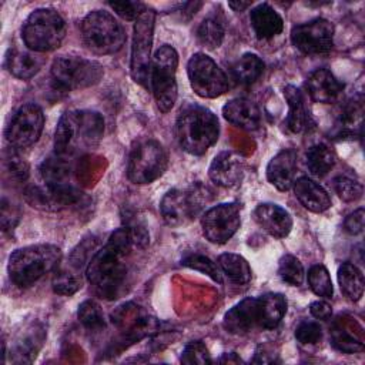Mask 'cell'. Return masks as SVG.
<instances>
[{
  "label": "cell",
  "instance_id": "obj_1",
  "mask_svg": "<svg viewBox=\"0 0 365 365\" xmlns=\"http://www.w3.org/2000/svg\"><path fill=\"white\" fill-rule=\"evenodd\" d=\"M104 120L91 110L66 111L56 127L54 151L64 158L94 148L103 138Z\"/></svg>",
  "mask_w": 365,
  "mask_h": 365
},
{
  "label": "cell",
  "instance_id": "obj_2",
  "mask_svg": "<svg viewBox=\"0 0 365 365\" xmlns=\"http://www.w3.org/2000/svg\"><path fill=\"white\" fill-rule=\"evenodd\" d=\"M175 131L184 151L192 155H201L217 143L220 124L212 111L202 106L192 104L180 111Z\"/></svg>",
  "mask_w": 365,
  "mask_h": 365
},
{
  "label": "cell",
  "instance_id": "obj_3",
  "mask_svg": "<svg viewBox=\"0 0 365 365\" xmlns=\"http://www.w3.org/2000/svg\"><path fill=\"white\" fill-rule=\"evenodd\" d=\"M61 259V251L51 244H36L16 250L9 258L10 279L20 288L36 284L51 272Z\"/></svg>",
  "mask_w": 365,
  "mask_h": 365
},
{
  "label": "cell",
  "instance_id": "obj_4",
  "mask_svg": "<svg viewBox=\"0 0 365 365\" xmlns=\"http://www.w3.org/2000/svg\"><path fill=\"white\" fill-rule=\"evenodd\" d=\"M125 255L118 252L110 244L96 251L86 269L88 282L94 287L97 295L104 299H115L124 292L127 279Z\"/></svg>",
  "mask_w": 365,
  "mask_h": 365
},
{
  "label": "cell",
  "instance_id": "obj_5",
  "mask_svg": "<svg viewBox=\"0 0 365 365\" xmlns=\"http://www.w3.org/2000/svg\"><path fill=\"white\" fill-rule=\"evenodd\" d=\"M66 21L53 9H37L21 27V38L29 50L46 53L57 48L66 37Z\"/></svg>",
  "mask_w": 365,
  "mask_h": 365
},
{
  "label": "cell",
  "instance_id": "obj_6",
  "mask_svg": "<svg viewBox=\"0 0 365 365\" xmlns=\"http://www.w3.org/2000/svg\"><path fill=\"white\" fill-rule=\"evenodd\" d=\"M84 46L94 54L117 53L125 43V33L117 19L108 11L94 10L81 21Z\"/></svg>",
  "mask_w": 365,
  "mask_h": 365
},
{
  "label": "cell",
  "instance_id": "obj_7",
  "mask_svg": "<svg viewBox=\"0 0 365 365\" xmlns=\"http://www.w3.org/2000/svg\"><path fill=\"white\" fill-rule=\"evenodd\" d=\"M178 54L174 47L164 44L153 57L151 61V88L161 113H168L177 101V73Z\"/></svg>",
  "mask_w": 365,
  "mask_h": 365
},
{
  "label": "cell",
  "instance_id": "obj_8",
  "mask_svg": "<svg viewBox=\"0 0 365 365\" xmlns=\"http://www.w3.org/2000/svg\"><path fill=\"white\" fill-rule=\"evenodd\" d=\"M167 165L168 154L163 144L153 138H144L130 153L127 177L134 184H150L164 174Z\"/></svg>",
  "mask_w": 365,
  "mask_h": 365
},
{
  "label": "cell",
  "instance_id": "obj_9",
  "mask_svg": "<svg viewBox=\"0 0 365 365\" xmlns=\"http://www.w3.org/2000/svg\"><path fill=\"white\" fill-rule=\"evenodd\" d=\"M103 74L100 63L78 56H60L51 64L54 84L66 91L91 87L101 80Z\"/></svg>",
  "mask_w": 365,
  "mask_h": 365
},
{
  "label": "cell",
  "instance_id": "obj_10",
  "mask_svg": "<svg viewBox=\"0 0 365 365\" xmlns=\"http://www.w3.org/2000/svg\"><path fill=\"white\" fill-rule=\"evenodd\" d=\"M155 13L147 9L135 21L133 29L130 73L135 83L147 86L151 71V46L154 38Z\"/></svg>",
  "mask_w": 365,
  "mask_h": 365
},
{
  "label": "cell",
  "instance_id": "obj_11",
  "mask_svg": "<svg viewBox=\"0 0 365 365\" xmlns=\"http://www.w3.org/2000/svg\"><path fill=\"white\" fill-rule=\"evenodd\" d=\"M188 80L194 93L202 98H215L230 88L227 74L207 54L195 53L187 64Z\"/></svg>",
  "mask_w": 365,
  "mask_h": 365
},
{
  "label": "cell",
  "instance_id": "obj_12",
  "mask_svg": "<svg viewBox=\"0 0 365 365\" xmlns=\"http://www.w3.org/2000/svg\"><path fill=\"white\" fill-rule=\"evenodd\" d=\"M26 201L33 207L43 211H61L78 210L87 205V195L67 184L44 187H30L24 192Z\"/></svg>",
  "mask_w": 365,
  "mask_h": 365
},
{
  "label": "cell",
  "instance_id": "obj_13",
  "mask_svg": "<svg viewBox=\"0 0 365 365\" xmlns=\"http://www.w3.org/2000/svg\"><path fill=\"white\" fill-rule=\"evenodd\" d=\"M241 208L237 202L218 204L204 212L201 227L204 237L214 244H225L240 228Z\"/></svg>",
  "mask_w": 365,
  "mask_h": 365
},
{
  "label": "cell",
  "instance_id": "obj_14",
  "mask_svg": "<svg viewBox=\"0 0 365 365\" xmlns=\"http://www.w3.org/2000/svg\"><path fill=\"white\" fill-rule=\"evenodd\" d=\"M43 127V110L37 104L29 103L21 106L14 114L10 125L7 127L6 138L13 148H26L33 145L40 138Z\"/></svg>",
  "mask_w": 365,
  "mask_h": 365
},
{
  "label": "cell",
  "instance_id": "obj_15",
  "mask_svg": "<svg viewBox=\"0 0 365 365\" xmlns=\"http://www.w3.org/2000/svg\"><path fill=\"white\" fill-rule=\"evenodd\" d=\"M334 33L335 30L331 21L327 19H314L294 26L291 41L304 54H324L334 46Z\"/></svg>",
  "mask_w": 365,
  "mask_h": 365
},
{
  "label": "cell",
  "instance_id": "obj_16",
  "mask_svg": "<svg viewBox=\"0 0 365 365\" xmlns=\"http://www.w3.org/2000/svg\"><path fill=\"white\" fill-rule=\"evenodd\" d=\"M111 319L121 331L123 336L133 342L154 335L160 331L158 319L148 315L141 307L133 302L118 307L111 314Z\"/></svg>",
  "mask_w": 365,
  "mask_h": 365
},
{
  "label": "cell",
  "instance_id": "obj_17",
  "mask_svg": "<svg viewBox=\"0 0 365 365\" xmlns=\"http://www.w3.org/2000/svg\"><path fill=\"white\" fill-rule=\"evenodd\" d=\"M245 174L244 158L234 151H221L217 154L208 168L211 181L220 187L231 188L238 185Z\"/></svg>",
  "mask_w": 365,
  "mask_h": 365
},
{
  "label": "cell",
  "instance_id": "obj_18",
  "mask_svg": "<svg viewBox=\"0 0 365 365\" xmlns=\"http://www.w3.org/2000/svg\"><path fill=\"white\" fill-rule=\"evenodd\" d=\"M224 328L230 334L242 335L254 329L257 325L259 327V305L258 298H245L234 305L224 315L222 321Z\"/></svg>",
  "mask_w": 365,
  "mask_h": 365
},
{
  "label": "cell",
  "instance_id": "obj_19",
  "mask_svg": "<svg viewBox=\"0 0 365 365\" xmlns=\"http://www.w3.org/2000/svg\"><path fill=\"white\" fill-rule=\"evenodd\" d=\"M255 222L271 237L285 238L292 228V218L287 210L274 202H262L254 210Z\"/></svg>",
  "mask_w": 365,
  "mask_h": 365
},
{
  "label": "cell",
  "instance_id": "obj_20",
  "mask_svg": "<svg viewBox=\"0 0 365 365\" xmlns=\"http://www.w3.org/2000/svg\"><path fill=\"white\" fill-rule=\"evenodd\" d=\"M160 211L165 224L171 227L181 225L195 217L188 192L177 188L164 194L160 202Z\"/></svg>",
  "mask_w": 365,
  "mask_h": 365
},
{
  "label": "cell",
  "instance_id": "obj_21",
  "mask_svg": "<svg viewBox=\"0 0 365 365\" xmlns=\"http://www.w3.org/2000/svg\"><path fill=\"white\" fill-rule=\"evenodd\" d=\"M297 173V153L294 150H282L275 154L267 165L268 181L279 191L292 187Z\"/></svg>",
  "mask_w": 365,
  "mask_h": 365
},
{
  "label": "cell",
  "instance_id": "obj_22",
  "mask_svg": "<svg viewBox=\"0 0 365 365\" xmlns=\"http://www.w3.org/2000/svg\"><path fill=\"white\" fill-rule=\"evenodd\" d=\"M224 118L244 130H257L261 125V111L248 98H232L222 107Z\"/></svg>",
  "mask_w": 365,
  "mask_h": 365
},
{
  "label": "cell",
  "instance_id": "obj_23",
  "mask_svg": "<svg viewBox=\"0 0 365 365\" xmlns=\"http://www.w3.org/2000/svg\"><path fill=\"white\" fill-rule=\"evenodd\" d=\"M307 88L314 101L329 104L336 101L341 96L342 84L329 70L318 68L308 77Z\"/></svg>",
  "mask_w": 365,
  "mask_h": 365
},
{
  "label": "cell",
  "instance_id": "obj_24",
  "mask_svg": "<svg viewBox=\"0 0 365 365\" xmlns=\"http://www.w3.org/2000/svg\"><path fill=\"white\" fill-rule=\"evenodd\" d=\"M295 197L311 212H324L331 207L329 194L314 180L301 177L292 184Z\"/></svg>",
  "mask_w": 365,
  "mask_h": 365
},
{
  "label": "cell",
  "instance_id": "obj_25",
  "mask_svg": "<svg viewBox=\"0 0 365 365\" xmlns=\"http://www.w3.org/2000/svg\"><path fill=\"white\" fill-rule=\"evenodd\" d=\"M250 21L255 36L259 40H268L278 36L284 29L282 17L268 4L261 3L250 11Z\"/></svg>",
  "mask_w": 365,
  "mask_h": 365
},
{
  "label": "cell",
  "instance_id": "obj_26",
  "mask_svg": "<svg viewBox=\"0 0 365 365\" xmlns=\"http://www.w3.org/2000/svg\"><path fill=\"white\" fill-rule=\"evenodd\" d=\"M44 57L40 53L31 51V50H19L11 48L7 53L6 57V66L9 71L20 78V80H29L34 77L43 67Z\"/></svg>",
  "mask_w": 365,
  "mask_h": 365
},
{
  "label": "cell",
  "instance_id": "obj_27",
  "mask_svg": "<svg viewBox=\"0 0 365 365\" xmlns=\"http://www.w3.org/2000/svg\"><path fill=\"white\" fill-rule=\"evenodd\" d=\"M44 338H46V335H44L43 328L34 327V328L27 329L24 334H21L16 339L13 349L10 351L11 361L14 364H30L36 358L38 349L41 348Z\"/></svg>",
  "mask_w": 365,
  "mask_h": 365
},
{
  "label": "cell",
  "instance_id": "obj_28",
  "mask_svg": "<svg viewBox=\"0 0 365 365\" xmlns=\"http://www.w3.org/2000/svg\"><path fill=\"white\" fill-rule=\"evenodd\" d=\"M259 305V327L274 329L287 314V299L282 294L269 292L258 298Z\"/></svg>",
  "mask_w": 365,
  "mask_h": 365
},
{
  "label": "cell",
  "instance_id": "obj_29",
  "mask_svg": "<svg viewBox=\"0 0 365 365\" xmlns=\"http://www.w3.org/2000/svg\"><path fill=\"white\" fill-rule=\"evenodd\" d=\"M284 97L288 103V117H287V127L292 133H301L308 127V114L304 106V98L301 91L295 86H285Z\"/></svg>",
  "mask_w": 365,
  "mask_h": 365
},
{
  "label": "cell",
  "instance_id": "obj_30",
  "mask_svg": "<svg viewBox=\"0 0 365 365\" xmlns=\"http://www.w3.org/2000/svg\"><path fill=\"white\" fill-rule=\"evenodd\" d=\"M218 267L235 285H245L251 281V267L247 259L238 254H221L218 257Z\"/></svg>",
  "mask_w": 365,
  "mask_h": 365
},
{
  "label": "cell",
  "instance_id": "obj_31",
  "mask_svg": "<svg viewBox=\"0 0 365 365\" xmlns=\"http://www.w3.org/2000/svg\"><path fill=\"white\" fill-rule=\"evenodd\" d=\"M338 282L342 292L351 301L361 299L364 294V275L356 265L351 262L341 264L338 268Z\"/></svg>",
  "mask_w": 365,
  "mask_h": 365
},
{
  "label": "cell",
  "instance_id": "obj_32",
  "mask_svg": "<svg viewBox=\"0 0 365 365\" xmlns=\"http://www.w3.org/2000/svg\"><path fill=\"white\" fill-rule=\"evenodd\" d=\"M224 36H225V24H224V20L217 14H211L205 17L197 29L198 43L211 50L221 46Z\"/></svg>",
  "mask_w": 365,
  "mask_h": 365
},
{
  "label": "cell",
  "instance_id": "obj_33",
  "mask_svg": "<svg viewBox=\"0 0 365 365\" xmlns=\"http://www.w3.org/2000/svg\"><path fill=\"white\" fill-rule=\"evenodd\" d=\"M336 155L334 150L324 143L315 144L307 151V165L315 177L327 175L334 167Z\"/></svg>",
  "mask_w": 365,
  "mask_h": 365
},
{
  "label": "cell",
  "instance_id": "obj_34",
  "mask_svg": "<svg viewBox=\"0 0 365 365\" xmlns=\"http://www.w3.org/2000/svg\"><path fill=\"white\" fill-rule=\"evenodd\" d=\"M40 175L44 181V184L48 185H60L66 184V181L70 178L71 165L67 158L61 155H53L44 160L38 168Z\"/></svg>",
  "mask_w": 365,
  "mask_h": 365
},
{
  "label": "cell",
  "instance_id": "obj_35",
  "mask_svg": "<svg viewBox=\"0 0 365 365\" xmlns=\"http://www.w3.org/2000/svg\"><path fill=\"white\" fill-rule=\"evenodd\" d=\"M264 61L254 53H245L232 66L234 77L242 84H251L257 81L264 71Z\"/></svg>",
  "mask_w": 365,
  "mask_h": 365
},
{
  "label": "cell",
  "instance_id": "obj_36",
  "mask_svg": "<svg viewBox=\"0 0 365 365\" xmlns=\"http://www.w3.org/2000/svg\"><path fill=\"white\" fill-rule=\"evenodd\" d=\"M77 318L80 321V324L88 329V331H101L106 327V319H104V314L101 307L93 301V299H87L84 301L77 311Z\"/></svg>",
  "mask_w": 365,
  "mask_h": 365
},
{
  "label": "cell",
  "instance_id": "obj_37",
  "mask_svg": "<svg viewBox=\"0 0 365 365\" xmlns=\"http://www.w3.org/2000/svg\"><path fill=\"white\" fill-rule=\"evenodd\" d=\"M308 285L312 289V292L321 298H331L334 294V285L329 277L328 269L321 265L317 264L314 267L309 268L308 271Z\"/></svg>",
  "mask_w": 365,
  "mask_h": 365
},
{
  "label": "cell",
  "instance_id": "obj_38",
  "mask_svg": "<svg viewBox=\"0 0 365 365\" xmlns=\"http://www.w3.org/2000/svg\"><path fill=\"white\" fill-rule=\"evenodd\" d=\"M278 275L284 282L298 287L304 281V267L297 257L287 254L279 259Z\"/></svg>",
  "mask_w": 365,
  "mask_h": 365
},
{
  "label": "cell",
  "instance_id": "obj_39",
  "mask_svg": "<svg viewBox=\"0 0 365 365\" xmlns=\"http://www.w3.org/2000/svg\"><path fill=\"white\" fill-rule=\"evenodd\" d=\"M3 165L9 177L17 182L26 181L29 177V164L19 155L16 148H9L4 151Z\"/></svg>",
  "mask_w": 365,
  "mask_h": 365
},
{
  "label": "cell",
  "instance_id": "obj_40",
  "mask_svg": "<svg viewBox=\"0 0 365 365\" xmlns=\"http://www.w3.org/2000/svg\"><path fill=\"white\" fill-rule=\"evenodd\" d=\"M182 265L191 268V269H195V271H200L205 275H208L211 279H214L215 282H221L222 278H221V269L220 267L212 262L208 257L205 255H201V254H191L188 257H185L182 261H181Z\"/></svg>",
  "mask_w": 365,
  "mask_h": 365
},
{
  "label": "cell",
  "instance_id": "obj_41",
  "mask_svg": "<svg viewBox=\"0 0 365 365\" xmlns=\"http://www.w3.org/2000/svg\"><path fill=\"white\" fill-rule=\"evenodd\" d=\"M332 185H334V190L338 194V197L346 202L358 201L364 194L362 185L349 177H342V175L336 177V178H334Z\"/></svg>",
  "mask_w": 365,
  "mask_h": 365
},
{
  "label": "cell",
  "instance_id": "obj_42",
  "mask_svg": "<svg viewBox=\"0 0 365 365\" xmlns=\"http://www.w3.org/2000/svg\"><path fill=\"white\" fill-rule=\"evenodd\" d=\"M181 362L187 365H205L211 362L210 352L202 341L188 342L181 354Z\"/></svg>",
  "mask_w": 365,
  "mask_h": 365
},
{
  "label": "cell",
  "instance_id": "obj_43",
  "mask_svg": "<svg viewBox=\"0 0 365 365\" xmlns=\"http://www.w3.org/2000/svg\"><path fill=\"white\" fill-rule=\"evenodd\" d=\"M53 291L58 295H73L81 288V279L71 272L67 271H60L54 275L53 282H51Z\"/></svg>",
  "mask_w": 365,
  "mask_h": 365
},
{
  "label": "cell",
  "instance_id": "obj_44",
  "mask_svg": "<svg viewBox=\"0 0 365 365\" xmlns=\"http://www.w3.org/2000/svg\"><path fill=\"white\" fill-rule=\"evenodd\" d=\"M295 338L302 345H315L322 339V328L318 322L304 321L297 327Z\"/></svg>",
  "mask_w": 365,
  "mask_h": 365
},
{
  "label": "cell",
  "instance_id": "obj_45",
  "mask_svg": "<svg viewBox=\"0 0 365 365\" xmlns=\"http://www.w3.org/2000/svg\"><path fill=\"white\" fill-rule=\"evenodd\" d=\"M108 6L125 20H137L147 10L141 1H110Z\"/></svg>",
  "mask_w": 365,
  "mask_h": 365
},
{
  "label": "cell",
  "instance_id": "obj_46",
  "mask_svg": "<svg viewBox=\"0 0 365 365\" xmlns=\"http://www.w3.org/2000/svg\"><path fill=\"white\" fill-rule=\"evenodd\" d=\"M91 250H94V241L93 240H86L83 241L81 244H78V247L76 250H73L71 255H70V261H71V265L78 269L81 268V265L84 262L88 264V255L91 252Z\"/></svg>",
  "mask_w": 365,
  "mask_h": 365
},
{
  "label": "cell",
  "instance_id": "obj_47",
  "mask_svg": "<svg viewBox=\"0 0 365 365\" xmlns=\"http://www.w3.org/2000/svg\"><path fill=\"white\" fill-rule=\"evenodd\" d=\"M364 221H365V211L364 208H358L345 218L344 230L349 235H358L364 231Z\"/></svg>",
  "mask_w": 365,
  "mask_h": 365
},
{
  "label": "cell",
  "instance_id": "obj_48",
  "mask_svg": "<svg viewBox=\"0 0 365 365\" xmlns=\"http://www.w3.org/2000/svg\"><path fill=\"white\" fill-rule=\"evenodd\" d=\"M19 211L6 198L1 201V228L3 231H11L19 221Z\"/></svg>",
  "mask_w": 365,
  "mask_h": 365
},
{
  "label": "cell",
  "instance_id": "obj_49",
  "mask_svg": "<svg viewBox=\"0 0 365 365\" xmlns=\"http://www.w3.org/2000/svg\"><path fill=\"white\" fill-rule=\"evenodd\" d=\"M361 117H362V100L359 98L358 101L356 100H352L346 110H345V114H344V123L346 124V127H352L355 123L359 124L361 121Z\"/></svg>",
  "mask_w": 365,
  "mask_h": 365
},
{
  "label": "cell",
  "instance_id": "obj_50",
  "mask_svg": "<svg viewBox=\"0 0 365 365\" xmlns=\"http://www.w3.org/2000/svg\"><path fill=\"white\" fill-rule=\"evenodd\" d=\"M309 312L314 318L317 319H322V321H327L331 318L332 315V308L328 302L325 301H314L311 305H309Z\"/></svg>",
  "mask_w": 365,
  "mask_h": 365
},
{
  "label": "cell",
  "instance_id": "obj_51",
  "mask_svg": "<svg viewBox=\"0 0 365 365\" xmlns=\"http://www.w3.org/2000/svg\"><path fill=\"white\" fill-rule=\"evenodd\" d=\"M275 361V354H269L267 351V346H259V349L255 352V358L252 362L255 364H269Z\"/></svg>",
  "mask_w": 365,
  "mask_h": 365
},
{
  "label": "cell",
  "instance_id": "obj_52",
  "mask_svg": "<svg viewBox=\"0 0 365 365\" xmlns=\"http://www.w3.org/2000/svg\"><path fill=\"white\" fill-rule=\"evenodd\" d=\"M217 361H218V362H225V364H240V362H242V359H241L235 352L222 354V356L218 358Z\"/></svg>",
  "mask_w": 365,
  "mask_h": 365
},
{
  "label": "cell",
  "instance_id": "obj_53",
  "mask_svg": "<svg viewBox=\"0 0 365 365\" xmlns=\"http://www.w3.org/2000/svg\"><path fill=\"white\" fill-rule=\"evenodd\" d=\"M251 1H230L228 3V6L234 10V11H242V10H245V9H248V7H251Z\"/></svg>",
  "mask_w": 365,
  "mask_h": 365
}]
</instances>
